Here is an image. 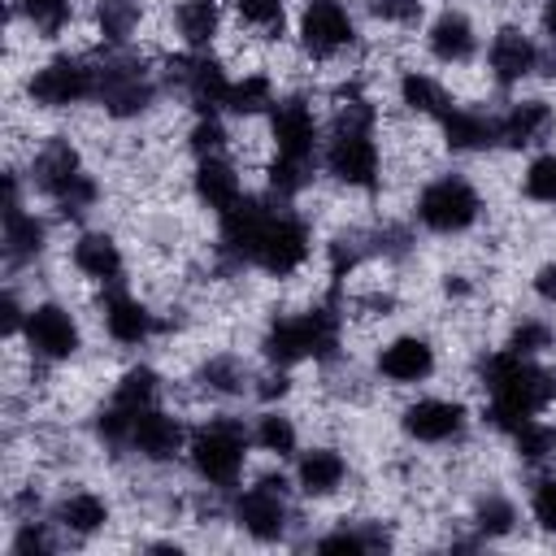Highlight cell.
Masks as SVG:
<instances>
[{"instance_id":"obj_1","label":"cell","mask_w":556,"mask_h":556,"mask_svg":"<svg viewBox=\"0 0 556 556\" xmlns=\"http://www.w3.org/2000/svg\"><path fill=\"white\" fill-rule=\"evenodd\" d=\"M491 213V195L482 187V178L465 165H447V169H430L426 178L413 182L408 191V226L426 239H443V243H460L473 239L486 226Z\"/></svg>"},{"instance_id":"obj_2","label":"cell","mask_w":556,"mask_h":556,"mask_svg":"<svg viewBox=\"0 0 556 556\" xmlns=\"http://www.w3.org/2000/svg\"><path fill=\"white\" fill-rule=\"evenodd\" d=\"M256 465L252 426L239 408H208L191 421V439L182 452L187 478L208 495H230Z\"/></svg>"},{"instance_id":"obj_3","label":"cell","mask_w":556,"mask_h":556,"mask_svg":"<svg viewBox=\"0 0 556 556\" xmlns=\"http://www.w3.org/2000/svg\"><path fill=\"white\" fill-rule=\"evenodd\" d=\"M287 39L308 74H348L365 52V13L356 0H295Z\"/></svg>"},{"instance_id":"obj_4","label":"cell","mask_w":556,"mask_h":556,"mask_svg":"<svg viewBox=\"0 0 556 556\" xmlns=\"http://www.w3.org/2000/svg\"><path fill=\"white\" fill-rule=\"evenodd\" d=\"M22 104L35 117H70L83 109H96V91H100V52L96 48H70L56 43L48 48L39 61H30L22 70Z\"/></svg>"},{"instance_id":"obj_5","label":"cell","mask_w":556,"mask_h":556,"mask_svg":"<svg viewBox=\"0 0 556 556\" xmlns=\"http://www.w3.org/2000/svg\"><path fill=\"white\" fill-rule=\"evenodd\" d=\"M321 235H317V222L300 208V204H282L274 200L269 213L261 217L256 235H252V248L243 256V274H256V278H269V282H295V278H308L317 265H321Z\"/></svg>"},{"instance_id":"obj_6","label":"cell","mask_w":556,"mask_h":556,"mask_svg":"<svg viewBox=\"0 0 556 556\" xmlns=\"http://www.w3.org/2000/svg\"><path fill=\"white\" fill-rule=\"evenodd\" d=\"M35 365L43 369H74L83 356H87V317L78 313V304L61 291H43V295H30L26 304V317H22V330L13 339Z\"/></svg>"},{"instance_id":"obj_7","label":"cell","mask_w":556,"mask_h":556,"mask_svg":"<svg viewBox=\"0 0 556 556\" xmlns=\"http://www.w3.org/2000/svg\"><path fill=\"white\" fill-rule=\"evenodd\" d=\"M395 434L404 447H421V452H456L469 443L473 426H478V408L460 395V391H408L395 408Z\"/></svg>"},{"instance_id":"obj_8","label":"cell","mask_w":556,"mask_h":556,"mask_svg":"<svg viewBox=\"0 0 556 556\" xmlns=\"http://www.w3.org/2000/svg\"><path fill=\"white\" fill-rule=\"evenodd\" d=\"M552 61L556 56L547 52V43L534 35L530 22L504 17V22L486 26V43H482L478 70H482L486 91H495L504 100V96H517V91H530L534 83H543V70Z\"/></svg>"},{"instance_id":"obj_9","label":"cell","mask_w":556,"mask_h":556,"mask_svg":"<svg viewBox=\"0 0 556 556\" xmlns=\"http://www.w3.org/2000/svg\"><path fill=\"white\" fill-rule=\"evenodd\" d=\"M482 43H486V30H482L478 13L465 0H430L426 17L417 22L421 61L430 70H439L443 78H456V74L478 70Z\"/></svg>"},{"instance_id":"obj_10","label":"cell","mask_w":556,"mask_h":556,"mask_svg":"<svg viewBox=\"0 0 556 556\" xmlns=\"http://www.w3.org/2000/svg\"><path fill=\"white\" fill-rule=\"evenodd\" d=\"M261 126H265V148H269L274 161H291V165L317 169L321 139H326V100H321V91H313V87H287L278 96V104L265 113Z\"/></svg>"},{"instance_id":"obj_11","label":"cell","mask_w":556,"mask_h":556,"mask_svg":"<svg viewBox=\"0 0 556 556\" xmlns=\"http://www.w3.org/2000/svg\"><path fill=\"white\" fill-rule=\"evenodd\" d=\"M443 374V343L421 326H400L382 334L369 352V378L387 391H421Z\"/></svg>"},{"instance_id":"obj_12","label":"cell","mask_w":556,"mask_h":556,"mask_svg":"<svg viewBox=\"0 0 556 556\" xmlns=\"http://www.w3.org/2000/svg\"><path fill=\"white\" fill-rule=\"evenodd\" d=\"M91 308H96V326H100L104 343L113 352H126V356H139L143 348H152L169 330L165 313L156 308V300L148 291H139V282L96 291Z\"/></svg>"},{"instance_id":"obj_13","label":"cell","mask_w":556,"mask_h":556,"mask_svg":"<svg viewBox=\"0 0 556 556\" xmlns=\"http://www.w3.org/2000/svg\"><path fill=\"white\" fill-rule=\"evenodd\" d=\"M61 261L65 269L74 274L78 287H87L91 295L96 291H109V287H122V282H135L130 269V252L122 243V235L104 222H87V226H74L65 248H61Z\"/></svg>"},{"instance_id":"obj_14","label":"cell","mask_w":556,"mask_h":556,"mask_svg":"<svg viewBox=\"0 0 556 556\" xmlns=\"http://www.w3.org/2000/svg\"><path fill=\"white\" fill-rule=\"evenodd\" d=\"M291 469V486H295V500L304 508H330L339 500H348L352 482H356V465H352V452L334 439H313L295 452V460L287 465Z\"/></svg>"},{"instance_id":"obj_15","label":"cell","mask_w":556,"mask_h":556,"mask_svg":"<svg viewBox=\"0 0 556 556\" xmlns=\"http://www.w3.org/2000/svg\"><path fill=\"white\" fill-rule=\"evenodd\" d=\"M191 421L169 395L143 413H135L130 421V439H126V456L130 465L148 469V473H165L174 465H182V452H187V439H191Z\"/></svg>"},{"instance_id":"obj_16","label":"cell","mask_w":556,"mask_h":556,"mask_svg":"<svg viewBox=\"0 0 556 556\" xmlns=\"http://www.w3.org/2000/svg\"><path fill=\"white\" fill-rule=\"evenodd\" d=\"M48 517L61 530L65 547H91L104 543V534L117 526V500L96 482H61L48 495Z\"/></svg>"},{"instance_id":"obj_17","label":"cell","mask_w":556,"mask_h":556,"mask_svg":"<svg viewBox=\"0 0 556 556\" xmlns=\"http://www.w3.org/2000/svg\"><path fill=\"white\" fill-rule=\"evenodd\" d=\"M500 126V152L504 156H530L547 143H556V100L543 91H517L495 104Z\"/></svg>"},{"instance_id":"obj_18","label":"cell","mask_w":556,"mask_h":556,"mask_svg":"<svg viewBox=\"0 0 556 556\" xmlns=\"http://www.w3.org/2000/svg\"><path fill=\"white\" fill-rule=\"evenodd\" d=\"M165 48L174 52H222L230 39V0H169L165 4Z\"/></svg>"},{"instance_id":"obj_19","label":"cell","mask_w":556,"mask_h":556,"mask_svg":"<svg viewBox=\"0 0 556 556\" xmlns=\"http://www.w3.org/2000/svg\"><path fill=\"white\" fill-rule=\"evenodd\" d=\"M434 139L443 148V156L452 161H486L500 152V126H495V109L486 100H452V109L434 122Z\"/></svg>"},{"instance_id":"obj_20","label":"cell","mask_w":556,"mask_h":556,"mask_svg":"<svg viewBox=\"0 0 556 556\" xmlns=\"http://www.w3.org/2000/svg\"><path fill=\"white\" fill-rule=\"evenodd\" d=\"M252 191L248 182V165L235 156V152H217V156H195L187 161V200L213 217L230 213L243 195Z\"/></svg>"},{"instance_id":"obj_21","label":"cell","mask_w":556,"mask_h":556,"mask_svg":"<svg viewBox=\"0 0 556 556\" xmlns=\"http://www.w3.org/2000/svg\"><path fill=\"white\" fill-rule=\"evenodd\" d=\"M465 534L473 547H495V543H513L526 530V504L521 495H513L500 482H486L469 495L465 517H460Z\"/></svg>"},{"instance_id":"obj_22","label":"cell","mask_w":556,"mask_h":556,"mask_svg":"<svg viewBox=\"0 0 556 556\" xmlns=\"http://www.w3.org/2000/svg\"><path fill=\"white\" fill-rule=\"evenodd\" d=\"M456 91H452V78H443L439 70H430L426 61L421 65H400L391 74V109L413 117V122H426L434 126L447 109H452Z\"/></svg>"},{"instance_id":"obj_23","label":"cell","mask_w":556,"mask_h":556,"mask_svg":"<svg viewBox=\"0 0 556 556\" xmlns=\"http://www.w3.org/2000/svg\"><path fill=\"white\" fill-rule=\"evenodd\" d=\"M252 426V447L256 460H274V465H291L295 452L308 443V426L300 421V413L291 404H265L248 413Z\"/></svg>"},{"instance_id":"obj_24","label":"cell","mask_w":556,"mask_h":556,"mask_svg":"<svg viewBox=\"0 0 556 556\" xmlns=\"http://www.w3.org/2000/svg\"><path fill=\"white\" fill-rule=\"evenodd\" d=\"M291 13H295V0H230L235 30L248 35V39H256V43H265V48L287 43Z\"/></svg>"},{"instance_id":"obj_25","label":"cell","mask_w":556,"mask_h":556,"mask_svg":"<svg viewBox=\"0 0 556 556\" xmlns=\"http://www.w3.org/2000/svg\"><path fill=\"white\" fill-rule=\"evenodd\" d=\"M513 191L521 204H530L539 213H556V143H547L530 156H517Z\"/></svg>"},{"instance_id":"obj_26","label":"cell","mask_w":556,"mask_h":556,"mask_svg":"<svg viewBox=\"0 0 556 556\" xmlns=\"http://www.w3.org/2000/svg\"><path fill=\"white\" fill-rule=\"evenodd\" d=\"M0 547L4 556H56L65 552V539L48 513H30V517H9Z\"/></svg>"},{"instance_id":"obj_27","label":"cell","mask_w":556,"mask_h":556,"mask_svg":"<svg viewBox=\"0 0 556 556\" xmlns=\"http://www.w3.org/2000/svg\"><path fill=\"white\" fill-rule=\"evenodd\" d=\"M500 348L517 356H556V313H513L504 321Z\"/></svg>"},{"instance_id":"obj_28","label":"cell","mask_w":556,"mask_h":556,"mask_svg":"<svg viewBox=\"0 0 556 556\" xmlns=\"http://www.w3.org/2000/svg\"><path fill=\"white\" fill-rule=\"evenodd\" d=\"M521 504H526V526L556 543V465L526 473Z\"/></svg>"},{"instance_id":"obj_29","label":"cell","mask_w":556,"mask_h":556,"mask_svg":"<svg viewBox=\"0 0 556 556\" xmlns=\"http://www.w3.org/2000/svg\"><path fill=\"white\" fill-rule=\"evenodd\" d=\"M526 295L534 300V308L556 313V252L530 265V274H526Z\"/></svg>"},{"instance_id":"obj_30","label":"cell","mask_w":556,"mask_h":556,"mask_svg":"<svg viewBox=\"0 0 556 556\" xmlns=\"http://www.w3.org/2000/svg\"><path fill=\"white\" fill-rule=\"evenodd\" d=\"M530 26H534V35L547 43V52H556V0H539V4L530 9Z\"/></svg>"},{"instance_id":"obj_31","label":"cell","mask_w":556,"mask_h":556,"mask_svg":"<svg viewBox=\"0 0 556 556\" xmlns=\"http://www.w3.org/2000/svg\"><path fill=\"white\" fill-rule=\"evenodd\" d=\"M495 4H508V9H534L539 0H495Z\"/></svg>"}]
</instances>
